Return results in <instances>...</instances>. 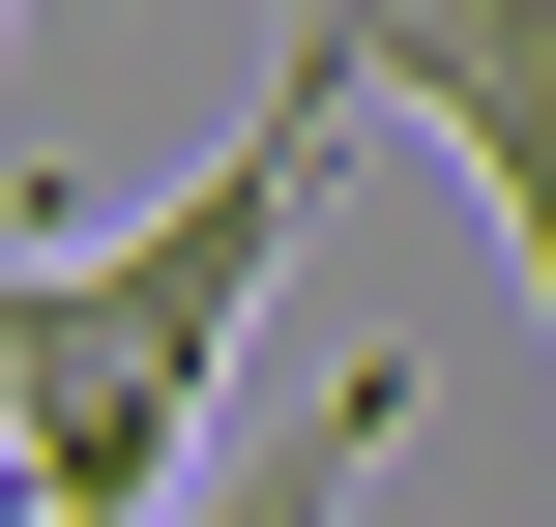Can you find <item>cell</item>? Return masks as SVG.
I'll return each instance as SVG.
<instances>
[{
    "label": "cell",
    "mask_w": 556,
    "mask_h": 527,
    "mask_svg": "<svg viewBox=\"0 0 556 527\" xmlns=\"http://www.w3.org/2000/svg\"><path fill=\"white\" fill-rule=\"evenodd\" d=\"M293 29H352V88L469 147V205H498V264L556 323V0H293Z\"/></svg>",
    "instance_id": "1"
},
{
    "label": "cell",
    "mask_w": 556,
    "mask_h": 527,
    "mask_svg": "<svg viewBox=\"0 0 556 527\" xmlns=\"http://www.w3.org/2000/svg\"><path fill=\"white\" fill-rule=\"evenodd\" d=\"M0 29H29V0H0Z\"/></svg>",
    "instance_id": "3"
},
{
    "label": "cell",
    "mask_w": 556,
    "mask_h": 527,
    "mask_svg": "<svg viewBox=\"0 0 556 527\" xmlns=\"http://www.w3.org/2000/svg\"><path fill=\"white\" fill-rule=\"evenodd\" d=\"M381 469H410V352H323V411H264V440H205V469H176L147 527H352Z\"/></svg>",
    "instance_id": "2"
}]
</instances>
